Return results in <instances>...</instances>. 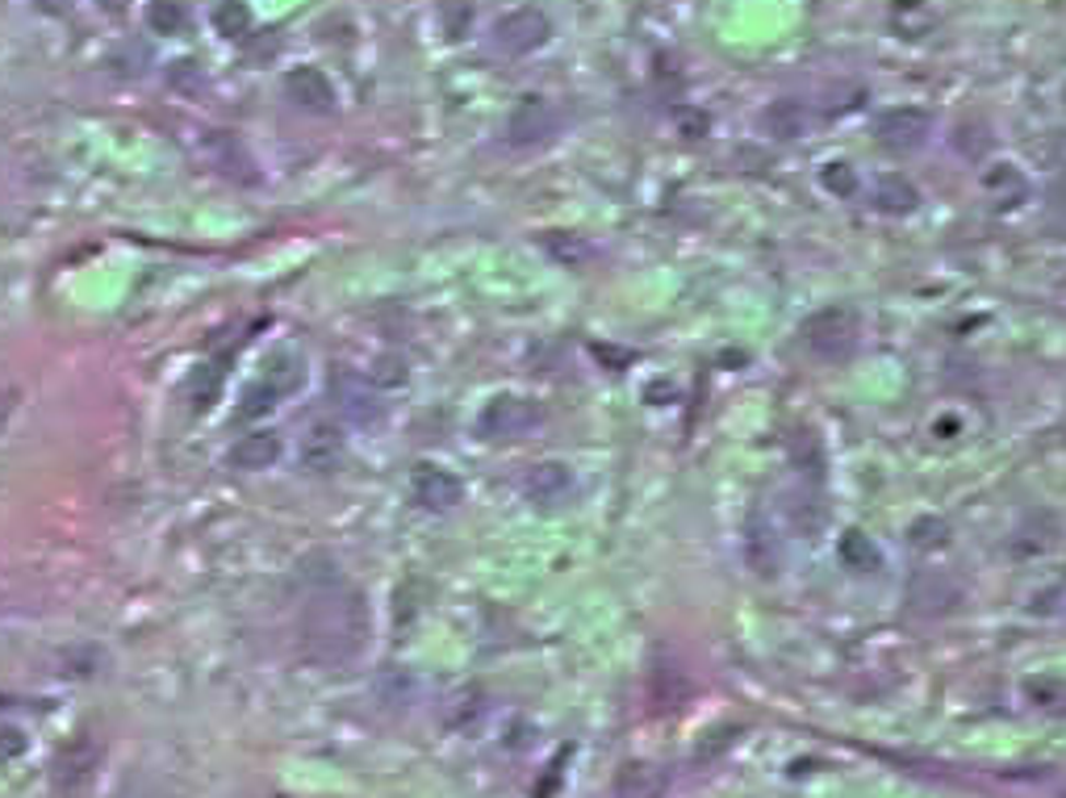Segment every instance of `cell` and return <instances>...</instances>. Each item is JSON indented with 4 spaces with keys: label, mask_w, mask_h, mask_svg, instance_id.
Segmentation results:
<instances>
[{
    "label": "cell",
    "mask_w": 1066,
    "mask_h": 798,
    "mask_svg": "<svg viewBox=\"0 0 1066 798\" xmlns=\"http://www.w3.org/2000/svg\"><path fill=\"white\" fill-rule=\"evenodd\" d=\"M9 406H13V401H9V398H0V423H4V414H9Z\"/></svg>",
    "instance_id": "obj_37"
},
{
    "label": "cell",
    "mask_w": 1066,
    "mask_h": 798,
    "mask_svg": "<svg viewBox=\"0 0 1066 798\" xmlns=\"http://www.w3.org/2000/svg\"><path fill=\"white\" fill-rule=\"evenodd\" d=\"M841 552H845V561H850L853 568H878V552L866 543V536H862V531H850V536H845V543H841Z\"/></svg>",
    "instance_id": "obj_30"
},
{
    "label": "cell",
    "mask_w": 1066,
    "mask_h": 798,
    "mask_svg": "<svg viewBox=\"0 0 1066 798\" xmlns=\"http://www.w3.org/2000/svg\"><path fill=\"white\" fill-rule=\"evenodd\" d=\"M820 180H824V188L836 192V197H850L853 188H857V176H853L850 164H829L824 172H820Z\"/></svg>",
    "instance_id": "obj_32"
},
{
    "label": "cell",
    "mask_w": 1066,
    "mask_h": 798,
    "mask_svg": "<svg viewBox=\"0 0 1066 798\" xmlns=\"http://www.w3.org/2000/svg\"><path fill=\"white\" fill-rule=\"evenodd\" d=\"M804 348L816 360H845V355H853V348H857V339H862V327H857V314L853 309H820V314H811L804 322Z\"/></svg>",
    "instance_id": "obj_2"
},
{
    "label": "cell",
    "mask_w": 1066,
    "mask_h": 798,
    "mask_svg": "<svg viewBox=\"0 0 1066 798\" xmlns=\"http://www.w3.org/2000/svg\"><path fill=\"white\" fill-rule=\"evenodd\" d=\"M331 401L335 410L355 426H380L385 423V401L377 398V389L368 380H360L352 373H339L331 380Z\"/></svg>",
    "instance_id": "obj_6"
},
{
    "label": "cell",
    "mask_w": 1066,
    "mask_h": 798,
    "mask_svg": "<svg viewBox=\"0 0 1066 798\" xmlns=\"http://www.w3.org/2000/svg\"><path fill=\"white\" fill-rule=\"evenodd\" d=\"M790 460H795V469L807 472V477H820V469H824L820 439H816L811 431H795V435H790Z\"/></svg>",
    "instance_id": "obj_22"
},
{
    "label": "cell",
    "mask_w": 1066,
    "mask_h": 798,
    "mask_svg": "<svg viewBox=\"0 0 1066 798\" xmlns=\"http://www.w3.org/2000/svg\"><path fill=\"white\" fill-rule=\"evenodd\" d=\"M201 160H206L218 176L235 180V185H256V180H260L256 160L247 155V146H243L235 134H226V130H210V134L201 139Z\"/></svg>",
    "instance_id": "obj_7"
},
{
    "label": "cell",
    "mask_w": 1066,
    "mask_h": 798,
    "mask_svg": "<svg viewBox=\"0 0 1066 798\" xmlns=\"http://www.w3.org/2000/svg\"><path fill=\"white\" fill-rule=\"evenodd\" d=\"M933 134V114L916 109V105H900V109H887L878 118V146L891 151V155H912L921 151Z\"/></svg>",
    "instance_id": "obj_5"
},
{
    "label": "cell",
    "mask_w": 1066,
    "mask_h": 798,
    "mask_svg": "<svg viewBox=\"0 0 1066 798\" xmlns=\"http://www.w3.org/2000/svg\"><path fill=\"white\" fill-rule=\"evenodd\" d=\"M790 523H795L804 536L820 531V523H824V502H820V493H811V490L795 493V497H790Z\"/></svg>",
    "instance_id": "obj_23"
},
{
    "label": "cell",
    "mask_w": 1066,
    "mask_h": 798,
    "mask_svg": "<svg viewBox=\"0 0 1066 798\" xmlns=\"http://www.w3.org/2000/svg\"><path fill=\"white\" fill-rule=\"evenodd\" d=\"M284 93L293 105H302L306 114H331L335 109V84L327 80V71L318 68H297L284 75Z\"/></svg>",
    "instance_id": "obj_11"
},
{
    "label": "cell",
    "mask_w": 1066,
    "mask_h": 798,
    "mask_svg": "<svg viewBox=\"0 0 1066 798\" xmlns=\"http://www.w3.org/2000/svg\"><path fill=\"white\" fill-rule=\"evenodd\" d=\"M745 552H749V564H753L758 573H774V568H778V543H774V531H770V527H761L758 518L749 523Z\"/></svg>",
    "instance_id": "obj_20"
},
{
    "label": "cell",
    "mask_w": 1066,
    "mask_h": 798,
    "mask_svg": "<svg viewBox=\"0 0 1066 798\" xmlns=\"http://www.w3.org/2000/svg\"><path fill=\"white\" fill-rule=\"evenodd\" d=\"M222 394V368L218 364H206L201 373L192 376V410H210L213 401Z\"/></svg>",
    "instance_id": "obj_29"
},
{
    "label": "cell",
    "mask_w": 1066,
    "mask_h": 798,
    "mask_svg": "<svg viewBox=\"0 0 1066 798\" xmlns=\"http://www.w3.org/2000/svg\"><path fill=\"white\" fill-rule=\"evenodd\" d=\"M440 25L452 43H460L473 30V0H444L440 4Z\"/></svg>",
    "instance_id": "obj_24"
},
{
    "label": "cell",
    "mask_w": 1066,
    "mask_h": 798,
    "mask_svg": "<svg viewBox=\"0 0 1066 798\" xmlns=\"http://www.w3.org/2000/svg\"><path fill=\"white\" fill-rule=\"evenodd\" d=\"M953 146H958V155H967V160H983V155H987V146H992V134H987V126H983V121H958Z\"/></svg>",
    "instance_id": "obj_25"
},
{
    "label": "cell",
    "mask_w": 1066,
    "mask_h": 798,
    "mask_svg": "<svg viewBox=\"0 0 1066 798\" xmlns=\"http://www.w3.org/2000/svg\"><path fill=\"white\" fill-rule=\"evenodd\" d=\"M983 188H987V197H992L995 206H1020L1029 197V185H1024V176L1012 164L987 167L983 172Z\"/></svg>",
    "instance_id": "obj_19"
},
{
    "label": "cell",
    "mask_w": 1066,
    "mask_h": 798,
    "mask_svg": "<svg viewBox=\"0 0 1066 798\" xmlns=\"http://www.w3.org/2000/svg\"><path fill=\"white\" fill-rule=\"evenodd\" d=\"M946 531H949V527L941 523V518H921V523L912 527V548H916V552L941 548V543H946Z\"/></svg>",
    "instance_id": "obj_31"
},
{
    "label": "cell",
    "mask_w": 1066,
    "mask_h": 798,
    "mask_svg": "<svg viewBox=\"0 0 1066 798\" xmlns=\"http://www.w3.org/2000/svg\"><path fill=\"white\" fill-rule=\"evenodd\" d=\"M523 493L536 502V506H565L569 497H573V472L565 469V465H557V460H544V465H536V469H527V477H523Z\"/></svg>",
    "instance_id": "obj_10"
},
{
    "label": "cell",
    "mask_w": 1066,
    "mask_h": 798,
    "mask_svg": "<svg viewBox=\"0 0 1066 798\" xmlns=\"http://www.w3.org/2000/svg\"><path fill=\"white\" fill-rule=\"evenodd\" d=\"M958 598H962V589H958V582H949L941 568L937 573H916L912 589H907V602H912L916 614H946L958 607Z\"/></svg>",
    "instance_id": "obj_12"
},
{
    "label": "cell",
    "mask_w": 1066,
    "mask_h": 798,
    "mask_svg": "<svg viewBox=\"0 0 1066 798\" xmlns=\"http://www.w3.org/2000/svg\"><path fill=\"white\" fill-rule=\"evenodd\" d=\"M548 38H552V22H548L544 9H531V4L511 9V13H502L494 22V47L502 55H511V59H523V55L540 50Z\"/></svg>",
    "instance_id": "obj_3"
},
{
    "label": "cell",
    "mask_w": 1066,
    "mask_h": 798,
    "mask_svg": "<svg viewBox=\"0 0 1066 798\" xmlns=\"http://www.w3.org/2000/svg\"><path fill=\"white\" fill-rule=\"evenodd\" d=\"M277 460H281V439L272 431H251V435H243L231 447V465L243 472H260L268 465H277Z\"/></svg>",
    "instance_id": "obj_15"
},
{
    "label": "cell",
    "mask_w": 1066,
    "mask_h": 798,
    "mask_svg": "<svg viewBox=\"0 0 1066 798\" xmlns=\"http://www.w3.org/2000/svg\"><path fill=\"white\" fill-rule=\"evenodd\" d=\"M557 126H561V118H557L552 101H544V96H523L519 105H515V114H511V121H506V142L511 146H540V142H548L557 134Z\"/></svg>",
    "instance_id": "obj_8"
},
{
    "label": "cell",
    "mask_w": 1066,
    "mask_h": 798,
    "mask_svg": "<svg viewBox=\"0 0 1066 798\" xmlns=\"http://www.w3.org/2000/svg\"><path fill=\"white\" fill-rule=\"evenodd\" d=\"M25 749V736L13 728H0V761H13V756H22Z\"/></svg>",
    "instance_id": "obj_34"
},
{
    "label": "cell",
    "mask_w": 1066,
    "mask_h": 798,
    "mask_svg": "<svg viewBox=\"0 0 1066 798\" xmlns=\"http://www.w3.org/2000/svg\"><path fill=\"white\" fill-rule=\"evenodd\" d=\"M339 460H343V431L331 419H318L302 439V469L331 472Z\"/></svg>",
    "instance_id": "obj_13"
},
{
    "label": "cell",
    "mask_w": 1066,
    "mask_h": 798,
    "mask_svg": "<svg viewBox=\"0 0 1066 798\" xmlns=\"http://www.w3.org/2000/svg\"><path fill=\"white\" fill-rule=\"evenodd\" d=\"M147 25H151L155 34H180V30H185V9H180L176 0H151Z\"/></svg>",
    "instance_id": "obj_28"
},
{
    "label": "cell",
    "mask_w": 1066,
    "mask_h": 798,
    "mask_svg": "<svg viewBox=\"0 0 1066 798\" xmlns=\"http://www.w3.org/2000/svg\"><path fill=\"white\" fill-rule=\"evenodd\" d=\"M410 493H414V502L423 511H452L465 497L460 481L448 469H440V465H419L410 472Z\"/></svg>",
    "instance_id": "obj_9"
},
{
    "label": "cell",
    "mask_w": 1066,
    "mask_h": 798,
    "mask_svg": "<svg viewBox=\"0 0 1066 798\" xmlns=\"http://www.w3.org/2000/svg\"><path fill=\"white\" fill-rule=\"evenodd\" d=\"M34 4H38L43 13H55V17H59V13H68V9H71V0H34Z\"/></svg>",
    "instance_id": "obj_35"
},
{
    "label": "cell",
    "mask_w": 1066,
    "mask_h": 798,
    "mask_svg": "<svg viewBox=\"0 0 1066 798\" xmlns=\"http://www.w3.org/2000/svg\"><path fill=\"white\" fill-rule=\"evenodd\" d=\"M761 130L778 142H795L807 130V109L799 105V101H790V96L770 101V105L761 109Z\"/></svg>",
    "instance_id": "obj_14"
},
{
    "label": "cell",
    "mask_w": 1066,
    "mask_h": 798,
    "mask_svg": "<svg viewBox=\"0 0 1066 798\" xmlns=\"http://www.w3.org/2000/svg\"><path fill=\"white\" fill-rule=\"evenodd\" d=\"M875 206L882 213H895V218H903V213H912L916 206H921V192H916V185H912L907 176H900V172H887V176H878V180H875Z\"/></svg>",
    "instance_id": "obj_17"
},
{
    "label": "cell",
    "mask_w": 1066,
    "mask_h": 798,
    "mask_svg": "<svg viewBox=\"0 0 1066 798\" xmlns=\"http://www.w3.org/2000/svg\"><path fill=\"white\" fill-rule=\"evenodd\" d=\"M263 385L277 394V398H289V394H297L302 385H306V360L297 352H272L268 355V364H263Z\"/></svg>",
    "instance_id": "obj_16"
},
{
    "label": "cell",
    "mask_w": 1066,
    "mask_h": 798,
    "mask_svg": "<svg viewBox=\"0 0 1066 798\" xmlns=\"http://www.w3.org/2000/svg\"><path fill=\"white\" fill-rule=\"evenodd\" d=\"M665 790V774L648 761H632L619 770L616 782V798H661Z\"/></svg>",
    "instance_id": "obj_18"
},
{
    "label": "cell",
    "mask_w": 1066,
    "mask_h": 798,
    "mask_svg": "<svg viewBox=\"0 0 1066 798\" xmlns=\"http://www.w3.org/2000/svg\"><path fill=\"white\" fill-rule=\"evenodd\" d=\"M302 644L318 665H343V660L360 657V648L368 644V627L373 614L364 594L339 577V564L323 561V568H314V561L302 564Z\"/></svg>",
    "instance_id": "obj_1"
},
{
    "label": "cell",
    "mask_w": 1066,
    "mask_h": 798,
    "mask_svg": "<svg viewBox=\"0 0 1066 798\" xmlns=\"http://www.w3.org/2000/svg\"><path fill=\"white\" fill-rule=\"evenodd\" d=\"M406 360L402 355H380V360H373V368H368V385L373 389H402L406 385Z\"/></svg>",
    "instance_id": "obj_27"
},
{
    "label": "cell",
    "mask_w": 1066,
    "mask_h": 798,
    "mask_svg": "<svg viewBox=\"0 0 1066 798\" xmlns=\"http://www.w3.org/2000/svg\"><path fill=\"white\" fill-rule=\"evenodd\" d=\"M213 30L226 34V38H247V30H251V9H247L243 0H222V4L213 9Z\"/></svg>",
    "instance_id": "obj_21"
},
{
    "label": "cell",
    "mask_w": 1066,
    "mask_h": 798,
    "mask_svg": "<svg viewBox=\"0 0 1066 798\" xmlns=\"http://www.w3.org/2000/svg\"><path fill=\"white\" fill-rule=\"evenodd\" d=\"M540 406L519 398V394H502L494 398L481 414H477V431L485 439H523L531 426H540Z\"/></svg>",
    "instance_id": "obj_4"
},
{
    "label": "cell",
    "mask_w": 1066,
    "mask_h": 798,
    "mask_svg": "<svg viewBox=\"0 0 1066 798\" xmlns=\"http://www.w3.org/2000/svg\"><path fill=\"white\" fill-rule=\"evenodd\" d=\"M673 118H678V126H682L687 139H703V134L711 130V118L703 114V109H678Z\"/></svg>",
    "instance_id": "obj_33"
},
{
    "label": "cell",
    "mask_w": 1066,
    "mask_h": 798,
    "mask_svg": "<svg viewBox=\"0 0 1066 798\" xmlns=\"http://www.w3.org/2000/svg\"><path fill=\"white\" fill-rule=\"evenodd\" d=\"M96 4H101V9H105V13H121V9H126V4H130V0H96Z\"/></svg>",
    "instance_id": "obj_36"
},
{
    "label": "cell",
    "mask_w": 1066,
    "mask_h": 798,
    "mask_svg": "<svg viewBox=\"0 0 1066 798\" xmlns=\"http://www.w3.org/2000/svg\"><path fill=\"white\" fill-rule=\"evenodd\" d=\"M272 406H277V394H272L263 380H256V385L243 394V401L235 406V419L238 423H256V419H263Z\"/></svg>",
    "instance_id": "obj_26"
}]
</instances>
